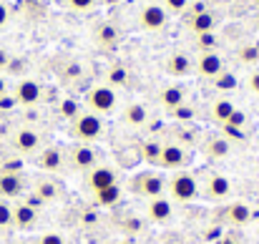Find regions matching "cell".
Returning <instances> with one entry per match:
<instances>
[{"label":"cell","mask_w":259,"mask_h":244,"mask_svg":"<svg viewBox=\"0 0 259 244\" xmlns=\"http://www.w3.org/2000/svg\"><path fill=\"white\" fill-rule=\"evenodd\" d=\"M121 196H123V189H121V184H116V186H108L103 191H96L93 194V204L108 209V207H116L121 201Z\"/></svg>","instance_id":"cell-26"},{"label":"cell","mask_w":259,"mask_h":244,"mask_svg":"<svg viewBox=\"0 0 259 244\" xmlns=\"http://www.w3.org/2000/svg\"><path fill=\"white\" fill-rule=\"evenodd\" d=\"M139 25L146 33H161L169 25V13L164 10L161 3H146L139 10Z\"/></svg>","instance_id":"cell-8"},{"label":"cell","mask_w":259,"mask_h":244,"mask_svg":"<svg viewBox=\"0 0 259 244\" xmlns=\"http://www.w3.org/2000/svg\"><path fill=\"white\" fill-rule=\"evenodd\" d=\"M237 58H239V63H244V66H257L259 63V43H244V46H239Z\"/></svg>","instance_id":"cell-28"},{"label":"cell","mask_w":259,"mask_h":244,"mask_svg":"<svg viewBox=\"0 0 259 244\" xmlns=\"http://www.w3.org/2000/svg\"><path fill=\"white\" fill-rule=\"evenodd\" d=\"M196 40H199V48H201V53H206V51H217V43H219V38H217L214 33L196 35Z\"/></svg>","instance_id":"cell-34"},{"label":"cell","mask_w":259,"mask_h":244,"mask_svg":"<svg viewBox=\"0 0 259 244\" xmlns=\"http://www.w3.org/2000/svg\"><path fill=\"white\" fill-rule=\"evenodd\" d=\"M10 144H13V149L18 151V154H38L40 151V144H43V139H40V134L35 131V129H28V126H23V129H18V131H13V136H10Z\"/></svg>","instance_id":"cell-15"},{"label":"cell","mask_w":259,"mask_h":244,"mask_svg":"<svg viewBox=\"0 0 259 244\" xmlns=\"http://www.w3.org/2000/svg\"><path fill=\"white\" fill-rule=\"evenodd\" d=\"M201 151H204L206 159H211V161H222V159H227V156L232 154V141H229L227 136H209V139L204 141Z\"/></svg>","instance_id":"cell-22"},{"label":"cell","mask_w":259,"mask_h":244,"mask_svg":"<svg viewBox=\"0 0 259 244\" xmlns=\"http://www.w3.org/2000/svg\"><path fill=\"white\" fill-rule=\"evenodd\" d=\"M219 219H222L224 224H229V227L242 229V227L252 224L254 212H252V207H249L247 201H229V204H224V207L219 209Z\"/></svg>","instance_id":"cell-9"},{"label":"cell","mask_w":259,"mask_h":244,"mask_svg":"<svg viewBox=\"0 0 259 244\" xmlns=\"http://www.w3.org/2000/svg\"><path fill=\"white\" fill-rule=\"evenodd\" d=\"M234 86H237V78H234L232 73H227V71H224L222 76H217V78H214V88L229 91V88H234Z\"/></svg>","instance_id":"cell-36"},{"label":"cell","mask_w":259,"mask_h":244,"mask_svg":"<svg viewBox=\"0 0 259 244\" xmlns=\"http://www.w3.org/2000/svg\"><path fill=\"white\" fill-rule=\"evenodd\" d=\"M244 124H247V116L237 108L234 113H232V118L227 121V126H232V129H244Z\"/></svg>","instance_id":"cell-37"},{"label":"cell","mask_w":259,"mask_h":244,"mask_svg":"<svg viewBox=\"0 0 259 244\" xmlns=\"http://www.w3.org/2000/svg\"><path fill=\"white\" fill-rule=\"evenodd\" d=\"M8 20H10V13H8V5L5 3H0V30L8 25Z\"/></svg>","instance_id":"cell-40"},{"label":"cell","mask_w":259,"mask_h":244,"mask_svg":"<svg viewBox=\"0 0 259 244\" xmlns=\"http://www.w3.org/2000/svg\"><path fill=\"white\" fill-rule=\"evenodd\" d=\"M13 101L18 106H25V108L38 106L43 101V86L35 78H20L15 83V88H13Z\"/></svg>","instance_id":"cell-11"},{"label":"cell","mask_w":259,"mask_h":244,"mask_svg":"<svg viewBox=\"0 0 259 244\" xmlns=\"http://www.w3.org/2000/svg\"><path fill=\"white\" fill-rule=\"evenodd\" d=\"M83 103H86L83 108H88L91 113H96V116H108V113H113L116 106H118V93H116V88H111L108 83H96V86H91L86 91Z\"/></svg>","instance_id":"cell-4"},{"label":"cell","mask_w":259,"mask_h":244,"mask_svg":"<svg viewBox=\"0 0 259 244\" xmlns=\"http://www.w3.org/2000/svg\"><path fill=\"white\" fill-rule=\"evenodd\" d=\"M78 111H81V106H78L73 98H66V101H63V106H61V113H63V118H68V121H71V118H76V116H78Z\"/></svg>","instance_id":"cell-35"},{"label":"cell","mask_w":259,"mask_h":244,"mask_svg":"<svg viewBox=\"0 0 259 244\" xmlns=\"http://www.w3.org/2000/svg\"><path fill=\"white\" fill-rule=\"evenodd\" d=\"M161 146H164V141H159V139H149V141H144V144L139 146V159H144V161L151 164V166H159Z\"/></svg>","instance_id":"cell-27"},{"label":"cell","mask_w":259,"mask_h":244,"mask_svg":"<svg viewBox=\"0 0 259 244\" xmlns=\"http://www.w3.org/2000/svg\"><path fill=\"white\" fill-rule=\"evenodd\" d=\"M194 71H196V76H201V78H206V81H214L217 76L224 73V58H222L217 51L199 53V58L194 61Z\"/></svg>","instance_id":"cell-14"},{"label":"cell","mask_w":259,"mask_h":244,"mask_svg":"<svg viewBox=\"0 0 259 244\" xmlns=\"http://www.w3.org/2000/svg\"><path fill=\"white\" fill-rule=\"evenodd\" d=\"M8 66H10V53L0 46V73H3V71H8Z\"/></svg>","instance_id":"cell-39"},{"label":"cell","mask_w":259,"mask_h":244,"mask_svg":"<svg viewBox=\"0 0 259 244\" xmlns=\"http://www.w3.org/2000/svg\"><path fill=\"white\" fill-rule=\"evenodd\" d=\"M166 73H169L171 78H186V76L194 73V61H191L186 53L176 51V53H171V56L166 58Z\"/></svg>","instance_id":"cell-23"},{"label":"cell","mask_w":259,"mask_h":244,"mask_svg":"<svg viewBox=\"0 0 259 244\" xmlns=\"http://www.w3.org/2000/svg\"><path fill=\"white\" fill-rule=\"evenodd\" d=\"M63 5L73 13H88L96 8V0H63Z\"/></svg>","instance_id":"cell-32"},{"label":"cell","mask_w":259,"mask_h":244,"mask_svg":"<svg viewBox=\"0 0 259 244\" xmlns=\"http://www.w3.org/2000/svg\"><path fill=\"white\" fill-rule=\"evenodd\" d=\"M35 164H38V169L46 171V174H61L63 166L68 164L66 149H61V146H46V149H40V151L35 154Z\"/></svg>","instance_id":"cell-13"},{"label":"cell","mask_w":259,"mask_h":244,"mask_svg":"<svg viewBox=\"0 0 259 244\" xmlns=\"http://www.w3.org/2000/svg\"><path fill=\"white\" fill-rule=\"evenodd\" d=\"M161 5L169 15H181L189 10V0H161Z\"/></svg>","instance_id":"cell-31"},{"label":"cell","mask_w":259,"mask_h":244,"mask_svg":"<svg viewBox=\"0 0 259 244\" xmlns=\"http://www.w3.org/2000/svg\"><path fill=\"white\" fill-rule=\"evenodd\" d=\"M25 181H28V179H25L20 171H0V199L10 201V199L23 196Z\"/></svg>","instance_id":"cell-16"},{"label":"cell","mask_w":259,"mask_h":244,"mask_svg":"<svg viewBox=\"0 0 259 244\" xmlns=\"http://www.w3.org/2000/svg\"><path fill=\"white\" fill-rule=\"evenodd\" d=\"M144 217L154 227H171L174 222H176V204L166 194L164 196H156V199H149L146 207H144Z\"/></svg>","instance_id":"cell-7"},{"label":"cell","mask_w":259,"mask_h":244,"mask_svg":"<svg viewBox=\"0 0 259 244\" xmlns=\"http://www.w3.org/2000/svg\"><path fill=\"white\" fill-rule=\"evenodd\" d=\"M66 159L68 166L78 174H88L93 166L101 164V154L93 144H81V141H73L68 149H66Z\"/></svg>","instance_id":"cell-6"},{"label":"cell","mask_w":259,"mask_h":244,"mask_svg":"<svg viewBox=\"0 0 259 244\" xmlns=\"http://www.w3.org/2000/svg\"><path fill=\"white\" fill-rule=\"evenodd\" d=\"M189 151L179 144V141H164L161 146V159H159V169L161 171H179L189 166Z\"/></svg>","instance_id":"cell-10"},{"label":"cell","mask_w":259,"mask_h":244,"mask_svg":"<svg viewBox=\"0 0 259 244\" xmlns=\"http://www.w3.org/2000/svg\"><path fill=\"white\" fill-rule=\"evenodd\" d=\"M159 103L171 113V111H176L179 106L186 103V88H184V86H176V83L164 86V88L159 91Z\"/></svg>","instance_id":"cell-24"},{"label":"cell","mask_w":259,"mask_h":244,"mask_svg":"<svg viewBox=\"0 0 259 244\" xmlns=\"http://www.w3.org/2000/svg\"><path fill=\"white\" fill-rule=\"evenodd\" d=\"M247 88H249V93L259 96V68H254V71L247 76Z\"/></svg>","instance_id":"cell-38"},{"label":"cell","mask_w":259,"mask_h":244,"mask_svg":"<svg viewBox=\"0 0 259 244\" xmlns=\"http://www.w3.org/2000/svg\"><path fill=\"white\" fill-rule=\"evenodd\" d=\"M33 196H35L40 204H51V201L63 199V186H61L53 176H43V179L35 181V186H33Z\"/></svg>","instance_id":"cell-18"},{"label":"cell","mask_w":259,"mask_h":244,"mask_svg":"<svg viewBox=\"0 0 259 244\" xmlns=\"http://www.w3.org/2000/svg\"><path fill=\"white\" fill-rule=\"evenodd\" d=\"M166 196L171 199L174 204H191L201 196V189H199V176L194 171H186V169H179L171 171L169 179H166Z\"/></svg>","instance_id":"cell-1"},{"label":"cell","mask_w":259,"mask_h":244,"mask_svg":"<svg viewBox=\"0 0 259 244\" xmlns=\"http://www.w3.org/2000/svg\"><path fill=\"white\" fill-rule=\"evenodd\" d=\"M33 244H66V237L61 232H43V234L35 237Z\"/></svg>","instance_id":"cell-33"},{"label":"cell","mask_w":259,"mask_h":244,"mask_svg":"<svg viewBox=\"0 0 259 244\" xmlns=\"http://www.w3.org/2000/svg\"><path fill=\"white\" fill-rule=\"evenodd\" d=\"M106 81H108V86L113 88H121V86H126L128 83V71L123 68V66H111L108 68V76H106Z\"/></svg>","instance_id":"cell-29"},{"label":"cell","mask_w":259,"mask_h":244,"mask_svg":"<svg viewBox=\"0 0 259 244\" xmlns=\"http://www.w3.org/2000/svg\"><path fill=\"white\" fill-rule=\"evenodd\" d=\"M38 224V207L28 204V201H20L13 207V227L20 229V232H30L35 229Z\"/></svg>","instance_id":"cell-19"},{"label":"cell","mask_w":259,"mask_h":244,"mask_svg":"<svg viewBox=\"0 0 259 244\" xmlns=\"http://www.w3.org/2000/svg\"><path fill=\"white\" fill-rule=\"evenodd\" d=\"M68 134L81 144H96L106 136V121H103V116H96L88 108H81L78 116L71 118Z\"/></svg>","instance_id":"cell-3"},{"label":"cell","mask_w":259,"mask_h":244,"mask_svg":"<svg viewBox=\"0 0 259 244\" xmlns=\"http://www.w3.org/2000/svg\"><path fill=\"white\" fill-rule=\"evenodd\" d=\"M93 38H96V43H98L101 48H116L118 40H121V33H118L116 25H111V23H101V25L96 28Z\"/></svg>","instance_id":"cell-25"},{"label":"cell","mask_w":259,"mask_h":244,"mask_svg":"<svg viewBox=\"0 0 259 244\" xmlns=\"http://www.w3.org/2000/svg\"><path fill=\"white\" fill-rule=\"evenodd\" d=\"M116 184H118V171L113 166H108V164H98L86 174V186L91 194L103 191V189L116 186Z\"/></svg>","instance_id":"cell-12"},{"label":"cell","mask_w":259,"mask_h":244,"mask_svg":"<svg viewBox=\"0 0 259 244\" xmlns=\"http://www.w3.org/2000/svg\"><path fill=\"white\" fill-rule=\"evenodd\" d=\"M101 244H118V242H113V239H106V242H101Z\"/></svg>","instance_id":"cell-43"},{"label":"cell","mask_w":259,"mask_h":244,"mask_svg":"<svg viewBox=\"0 0 259 244\" xmlns=\"http://www.w3.org/2000/svg\"><path fill=\"white\" fill-rule=\"evenodd\" d=\"M13 227V204L0 199V229H8Z\"/></svg>","instance_id":"cell-30"},{"label":"cell","mask_w":259,"mask_h":244,"mask_svg":"<svg viewBox=\"0 0 259 244\" xmlns=\"http://www.w3.org/2000/svg\"><path fill=\"white\" fill-rule=\"evenodd\" d=\"M196 176H199V189H201V194L209 201L222 204V201H227L232 196V181H229L227 174L214 171V169H206V171H201Z\"/></svg>","instance_id":"cell-5"},{"label":"cell","mask_w":259,"mask_h":244,"mask_svg":"<svg viewBox=\"0 0 259 244\" xmlns=\"http://www.w3.org/2000/svg\"><path fill=\"white\" fill-rule=\"evenodd\" d=\"M3 96H8V81H5V76L0 73V98Z\"/></svg>","instance_id":"cell-41"},{"label":"cell","mask_w":259,"mask_h":244,"mask_svg":"<svg viewBox=\"0 0 259 244\" xmlns=\"http://www.w3.org/2000/svg\"><path fill=\"white\" fill-rule=\"evenodd\" d=\"M254 5H257V8H259V0H254Z\"/></svg>","instance_id":"cell-44"},{"label":"cell","mask_w":259,"mask_h":244,"mask_svg":"<svg viewBox=\"0 0 259 244\" xmlns=\"http://www.w3.org/2000/svg\"><path fill=\"white\" fill-rule=\"evenodd\" d=\"M149 108L141 103V101H131L123 111H121V121L126 124V126H131V129H144L146 124H149Z\"/></svg>","instance_id":"cell-21"},{"label":"cell","mask_w":259,"mask_h":244,"mask_svg":"<svg viewBox=\"0 0 259 244\" xmlns=\"http://www.w3.org/2000/svg\"><path fill=\"white\" fill-rule=\"evenodd\" d=\"M237 111V103L232 101V98H214L211 103H209V108H206V116H209V121L211 124H217V126H227V121L232 118V113Z\"/></svg>","instance_id":"cell-20"},{"label":"cell","mask_w":259,"mask_h":244,"mask_svg":"<svg viewBox=\"0 0 259 244\" xmlns=\"http://www.w3.org/2000/svg\"><path fill=\"white\" fill-rule=\"evenodd\" d=\"M217 15L211 13V10H206V8H196V10H191V15L186 18V28L194 33V35H204V33H214V28H217Z\"/></svg>","instance_id":"cell-17"},{"label":"cell","mask_w":259,"mask_h":244,"mask_svg":"<svg viewBox=\"0 0 259 244\" xmlns=\"http://www.w3.org/2000/svg\"><path fill=\"white\" fill-rule=\"evenodd\" d=\"M118 244H136L131 237H123V239H118Z\"/></svg>","instance_id":"cell-42"},{"label":"cell","mask_w":259,"mask_h":244,"mask_svg":"<svg viewBox=\"0 0 259 244\" xmlns=\"http://www.w3.org/2000/svg\"><path fill=\"white\" fill-rule=\"evenodd\" d=\"M166 179L169 174L161 171V169H146V171H136L131 179H128V191L134 196H141V199H156V196H164L166 194Z\"/></svg>","instance_id":"cell-2"}]
</instances>
